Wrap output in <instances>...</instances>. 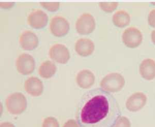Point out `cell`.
Wrapping results in <instances>:
<instances>
[{"label":"cell","mask_w":155,"mask_h":127,"mask_svg":"<svg viewBox=\"0 0 155 127\" xmlns=\"http://www.w3.org/2000/svg\"><path fill=\"white\" fill-rule=\"evenodd\" d=\"M94 44L91 39L82 38L76 41L74 48L76 52L82 57H87L94 50Z\"/></svg>","instance_id":"obj_13"},{"label":"cell","mask_w":155,"mask_h":127,"mask_svg":"<svg viewBox=\"0 0 155 127\" xmlns=\"http://www.w3.org/2000/svg\"><path fill=\"white\" fill-rule=\"evenodd\" d=\"M148 22L151 27L155 28V9L150 11L148 15Z\"/></svg>","instance_id":"obj_22"},{"label":"cell","mask_w":155,"mask_h":127,"mask_svg":"<svg viewBox=\"0 0 155 127\" xmlns=\"http://www.w3.org/2000/svg\"><path fill=\"white\" fill-rule=\"evenodd\" d=\"M151 38H152V41L155 44V29L152 31Z\"/></svg>","instance_id":"obj_26"},{"label":"cell","mask_w":155,"mask_h":127,"mask_svg":"<svg viewBox=\"0 0 155 127\" xmlns=\"http://www.w3.org/2000/svg\"><path fill=\"white\" fill-rule=\"evenodd\" d=\"M35 65L33 57L27 53L21 54L16 59L17 69L20 73L23 75L31 73L34 70Z\"/></svg>","instance_id":"obj_6"},{"label":"cell","mask_w":155,"mask_h":127,"mask_svg":"<svg viewBox=\"0 0 155 127\" xmlns=\"http://www.w3.org/2000/svg\"><path fill=\"white\" fill-rule=\"evenodd\" d=\"M5 103L7 111L13 115L20 114L27 108V99L21 93L16 92L9 95Z\"/></svg>","instance_id":"obj_2"},{"label":"cell","mask_w":155,"mask_h":127,"mask_svg":"<svg viewBox=\"0 0 155 127\" xmlns=\"http://www.w3.org/2000/svg\"><path fill=\"white\" fill-rule=\"evenodd\" d=\"M63 127H80V126L76 120L70 119L66 122Z\"/></svg>","instance_id":"obj_23"},{"label":"cell","mask_w":155,"mask_h":127,"mask_svg":"<svg viewBox=\"0 0 155 127\" xmlns=\"http://www.w3.org/2000/svg\"><path fill=\"white\" fill-rule=\"evenodd\" d=\"M57 71V66L53 62L46 60L39 67V74L45 79L51 78Z\"/></svg>","instance_id":"obj_16"},{"label":"cell","mask_w":155,"mask_h":127,"mask_svg":"<svg viewBox=\"0 0 155 127\" xmlns=\"http://www.w3.org/2000/svg\"><path fill=\"white\" fill-rule=\"evenodd\" d=\"M95 77L92 71L87 69H83L78 73L76 77V82L79 86L84 89L92 87L95 83Z\"/></svg>","instance_id":"obj_14"},{"label":"cell","mask_w":155,"mask_h":127,"mask_svg":"<svg viewBox=\"0 0 155 127\" xmlns=\"http://www.w3.org/2000/svg\"><path fill=\"white\" fill-rule=\"evenodd\" d=\"M41 5L50 11H54L58 9L60 3L58 2H41Z\"/></svg>","instance_id":"obj_20"},{"label":"cell","mask_w":155,"mask_h":127,"mask_svg":"<svg viewBox=\"0 0 155 127\" xmlns=\"http://www.w3.org/2000/svg\"><path fill=\"white\" fill-rule=\"evenodd\" d=\"M122 39L127 47L135 48L141 44L143 41V36L141 31L137 28L130 27L124 31Z\"/></svg>","instance_id":"obj_5"},{"label":"cell","mask_w":155,"mask_h":127,"mask_svg":"<svg viewBox=\"0 0 155 127\" xmlns=\"http://www.w3.org/2000/svg\"><path fill=\"white\" fill-rule=\"evenodd\" d=\"M112 21L115 25L118 28L127 26L130 22V16L128 13L123 11H117L112 17Z\"/></svg>","instance_id":"obj_17"},{"label":"cell","mask_w":155,"mask_h":127,"mask_svg":"<svg viewBox=\"0 0 155 127\" xmlns=\"http://www.w3.org/2000/svg\"><path fill=\"white\" fill-rule=\"evenodd\" d=\"M19 43L23 49L32 50L38 46V39L33 32L31 31H25L20 36Z\"/></svg>","instance_id":"obj_11"},{"label":"cell","mask_w":155,"mask_h":127,"mask_svg":"<svg viewBox=\"0 0 155 127\" xmlns=\"http://www.w3.org/2000/svg\"><path fill=\"white\" fill-rule=\"evenodd\" d=\"M95 26V19L89 13L81 15L76 21V30L78 33L82 35L91 33L94 30Z\"/></svg>","instance_id":"obj_4"},{"label":"cell","mask_w":155,"mask_h":127,"mask_svg":"<svg viewBox=\"0 0 155 127\" xmlns=\"http://www.w3.org/2000/svg\"><path fill=\"white\" fill-rule=\"evenodd\" d=\"M14 5V2H0L1 7L4 8H9Z\"/></svg>","instance_id":"obj_24"},{"label":"cell","mask_w":155,"mask_h":127,"mask_svg":"<svg viewBox=\"0 0 155 127\" xmlns=\"http://www.w3.org/2000/svg\"><path fill=\"white\" fill-rule=\"evenodd\" d=\"M42 127H60V125L56 118L53 117H48L44 120Z\"/></svg>","instance_id":"obj_19"},{"label":"cell","mask_w":155,"mask_h":127,"mask_svg":"<svg viewBox=\"0 0 155 127\" xmlns=\"http://www.w3.org/2000/svg\"><path fill=\"white\" fill-rule=\"evenodd\" d=\"M27 20L28 24L32 28H41L45 27L48 23V17L44 11L37 9L30 12Z\"/></svg>","instance_id":"obj_9"},{"label":"cell","mask_w":155,"mask_h":127,"mask_svg":"<svg viewBox=\"0 0 155 127\" xmlns=\"http://www.w3.org/2000/svg\"><path fill=\"white\" fill-rule=\"evenodd\" d=\"M0 127H15L13 124L11 122H3L1 124Z\"/></svg>","instance_id":"obj_25"},{"label":"cell","mask_w":155,"mask_h":127,"mask_svg":"<svg viewBox=\"0 0 155 127\" xmlns=\"http://www.w3.org/2000/svg\"><path fill=\"white\" fill-rule=\"evenodd\" d=\"M121 115L115 97L97 88L88 90L81 97L76 118L81 127H114Z\"/></svg>","instance_id":"obj_1"},{"label":"cell","mask_w":155,"mask_h":127,"mask_svg":"<svg viewBox=\"0 0 155 127\" xmlns=\"http://www.w3.org/2000/svg\"><path fill=\"white\" fill-rule=\"evenodd\" d=\"M147 97L142 92H137L129 97L126 103V106L130 112H137L146 104Z\"/></svg>","instance_id":"obj_10"},{"label":"cell","mask_w":155,"mask_h":127,"mask_svg":"<svg viewBox=\"0 0 155 127\" xmlns=\"http://www.w3.org/2000/svg\"><path fill=\"white\" fill-rule=\"evenodd\" d=\"M49 55L52 60L60 63H66L70 58V54L67 47L63 44H57L50 48Z\"/></svg>","instance_id":"obj_8"},{"label":"cell","mask_w":155,"mask_h":127,"mask_svg":"<svg viewBox=\"0 0 155 127\" xmlns=\"http://www.w3.org/2000/svg\"><path fill=\"white\" fill-rule=\"evenodd\" d=\"M50 30L54 35L61 37L68 32L69 24L65 18L62 16H55L51 19Z\"/></svg>","instance_id":"obj_7"},{"label":"cell","mask_w":155,"mask_h":127,"mask_svg":"<svg viewBox=\"0 0 155 127\" xmlns=\"http://www.w3.org/2000/svg\"><path fill=\"white\" fill-rule=\"evenodd\" d=\"M25 91L30 95L37 97L42 94L44 86L41 80L37 77H32L25 81Z\"/></svg>","instance_id":"obj_12"},{"label":"cell","mask_w":155,"mask_h":127,"mask_svg":"<svg viewBox=\"0 0 155 127\" xmlns=\"http://www.w3.org/2000/svg\"><path fill=\"white\" fill-rule=\"evenodd\" d=\"M99 5L101 9L107 12H112L118 5V2H99Z\"/></svg>","instance_id":"obj_18"},{"label":"cell","mask_w":155,"mask_h":127,"mask_svg":"<svg viewBox=\"0 0 155 127\" xmlns=\"http://www.w3.org/2000/svg\"><path fill=\"white\" fill-rule=\"evenodd\" d=\"M114 127H131L130 122L127 117L120 116Z\"/></svg>","instance_id":"obj_21"},{"label":"cell","mask_w":155,"mask_h":127,"mask_svg":"<svg viewBox=\"0 0 155 127\" xmlns=\"http://www.w3.org/2000/svg\"><path fill=\"white\" fill-rule=\"evenodd\" d=\"M140 73L142 78L146 80H152L155 78V61L146 58L141 62Z\"/></svg>","instance_id":"obj_15"},{"label":"cell","mask_w":155,"mask_h":127,"mask_svg":"<svg viewBox=\"0 0 155 127\" xmlns=\"http://www.w3.org/2000/svg\"><path fill=\"white\" fill-rule=\"evenodd\" d=\"M125 80L123 76L118 73H111L102 79L100 83L101 88L107 92L115 93L123 88Z\"/></svg>","instance_id":"obj_3"}]
</instances>
